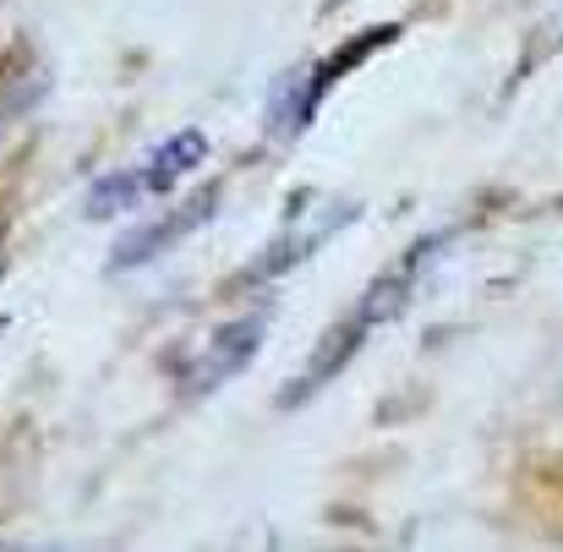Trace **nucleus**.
<instances>
[{
	"instance_id": "1",
	"label": "nucleus",
	"mask_w": 563,
	"mask_h": 552,
	"mask_svg": "<svg viewBox=\"0 0 563 552\" xmlns=\"http://www.w3.org/2000/svg\"><path fill=\"white\" fill-rule=\"evenodd\" d=\"M438 246H443V241H421V246H416V252H410V257L394 268V274H383L373 290H367V296H362V301H356V307H351L340 323H334V334L318 345L312 367H307L301 377H296V383H290V388H285V399H290V405H296V399H307L318 383H329V377L345 367V362H351V356H356V351L373 340L388 318H399V312H405V301H410V290H416L421 268L438 257Z\"/></svg>"
},
{
	"instance_id": "2",
	"label": "nucleus",
	"mask_w": 563,
	"mask_h": 552,
	"mask_svg": "<svg viewBox=\"0 0 563 552\" xmlns=\"http://www.w3.org/2000/svg\"><path fill=\"white\" fill-rule=\"evenodd\" d=\"M263 334H268V312H252V318L219 329V334L208 340V351H202V367H197V377H191V388H219L230 372H241L246 367V356L263 345Z\"/></svg>"
},
{
	"instance_id": "3",
	"label": "nucleus",
	"mask_w": 563,
	"mask_h": 552,
	"mask_svg": "<svg viewBox=\"0 0 563 552\" xmlns=\"http://www.w3.org/2000/svg\"><path fill=\"white\" fill-rule=\"evenodd\" d=\"M213 202H219V191H197L187 208H176V219H170V224H148V230H137L132 241H121V246H115V268H137V263H148L154 252L176 246L187 230L202 224V213H213Z\"/></svg>"
},
{
	"instance_id": "4",
	"label": "nucleus",
	"mask_w": 563,
	"mask_h": 552,
	"mask_svg": "<svg viewBox=\"0 0 563 552\" xmlns=\"http://www.w3.org/2000/svg\"><path fill=\"white\" fill-rule=\"evenodd\" d=\"M202 159H208V143H202V132H176L170 143H159V148H154V159H148L137 176H143L148 197H154V191L176 186L181 176H187V170H197Z\"/></svg>"
}]
</instances>
